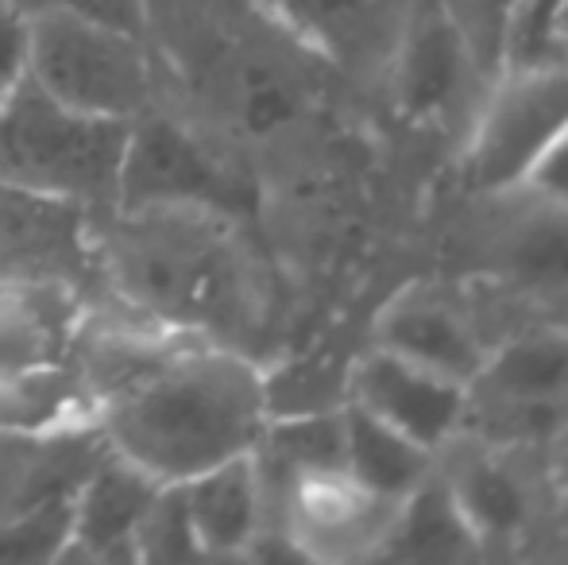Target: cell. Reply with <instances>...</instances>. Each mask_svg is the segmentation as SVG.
<instances>
[{
	"mask_svg": "<svg viewBox=\"0 0 568 565\" xmlns=\"http://www.w3.org/2000/svg\"><path fill=\"white\" fill-rule=\"evenodd\" d=\"M90 418L113 453L159 484H182L260 445L271 418L267 372L197 333L93 403Z\"/></svg>",
	"mask_w": 568,
	"mask_h": 565,
	"instance_id": "1",
	"label": "cell"
},
{
	"mask_svg": "<svg viewBox=\"0 0 568 565\" xmlns=\"http://www.w3.org/2000/svg\"><path fill=\"white\" fill-rule=\"evenodd\" d=\"M93 256L98 283L113 299L179 330L217 337L213 325L236 299L229 213L210 205L148 202L98 210Z\"/></svg>",
	"mask_w": 568,
	"mask_h": 565,
	"instance_id": "2",
	"label": "cell"
},
{
	"mask_svg": "<svg viewBox=\"0 0 568 565\" xmlns=\"http://www.w3.org/2000/svg\"><path fill=\"white\" fill-rule=\"evenodd\" d=\"M128 124L78 113L23 78L0 101V182L109 210L120 194Z\"/></svg>",
	"mask_w": 568,
	"mask_h": 565,
	"instance_id": "3",
	"label": "cell"
},
{
	"mask_svg": "<svg viewBox=\"0 0 568 565\" xmlns=\"http://www.w3.org/2000/svg\"><path fill=\"white\" fill-rule=\"evenodd\" d=\"M28 78L62 105L109 121H135L155 105L143 39L67 12L28 16Z\"/></svg>",
	"mask_w": 568,
	"mask_h": 565,
	"instance_id": "4",
	"label": "cell"
},
{
	"mask_svg": "<svg viewBox=\"0 0 568 565\" xmlns=\"http://www.w3.org/2000/svg\"><path fill=\"white\" fill-rule=\"evenodd\" d=\"M568 415V322L518 325L491 341L479 372L468 380L464 426L484 437L546 445Z\"/></svg>",
	"mask_w": 568,
	"mask_h": 565,
	"instance_id": "5",
	"label": "cell"
},
{
	"mask_svg": "<svg viewBox=\"0 0 568 565\" xmlns=\"http://www.w3.org/2000/svg\"><path fill=\"white\" fill-rule=\"evenodd\" d=\"M434 468L484 554L518 551L541 523L554 519L541 445L499 442L460 426L434 453Z\"/></svg>",
	"mask_w": 568,
	"mask_h": 565,
	"instance_id": "6",
	"label": "cell"
},
{
	"mask_svg": "<svg viewBox=\"0 0 568 565\" xmlns=\"http://www.w3.org/2000/svg\"><path fill=\"white\" fill-rule=\"evenodd\" d=\"M484 218L464 241L471 280L530 306H568V210L534 190L479 198Z\"/></svg>",
	"mask_w": 568,
	"mask_h": 565,
	"instance_id": "7",
	"label": "cell"
},
{
	"mask_svg": "<svg viewBox=\"0 0 568 565\" xmlns=\"http://www.w3.org/2000/svg\"><path fill=\"white\" fill-rule=\"evenodd\" d=\"M568 129V67L499 74L471 117L464 190L495 198L518 190L538 155Z\"/></svg>",
	"mask_w": 568,
	"mask_h": 565,
	"instance_id": "8",
	"label": "cell"
},
{
	"mask_svg": "<svg viewBox=\"0 0 568 565\" xmlns=\"http://www.w3.org/2000/svg\"><path fill=\"white\" fill-rule=\"evenodd\" d=\"M263 492L271 519L267 535L283 538L310 562H372L398 507L359 488L344 468L286 476Z\"/></svg>",
	"mask_w": 568,
	"mask_h": 565,
	"instance_id": "9",
	"label": "cell"
},
{
	"mask_svg": "<svg viewBox=\"0 0 568 565\" xmlns=\"http://www.w3.org/2000/svg\"><path fill=\"white\" fill-rule=\"evenodd\" d=\"M93 218L98 210L67 198L0 182V280L70 283L93 294Z\"/></svg>",
	"mask_w": 568,
	"mask_h": 565,
	"instance_id": "10",
	"label": "cell"
},
{
	"mask_svg": "<svg viewBox=\"0 0 568 565\" xmlns=\"http://www.w3.org/2000/svg\"><path fill=\"white\" fill-rule=\"evenodd\" d=\"M210 205L232 213L240 205V186L229 167L205 148L174 117L159 113L155 105L128 124L124 167H120L116 205Z\"/></svg>",
	"mask_w": 568,
	"mask_h": 565,
	"instance_id": "11",
	"label": "cell"
},
{
	"mask_svg": "<svg viewBox=\"0 0 568 565\" xmlns=\"http://www.w3.org/2000/svg\"><path fill=\"white\" fill-rule=\"evenodd\" d=\"M398 105L410 121L449 124L460 113L476 117L487 82L479 78L468 43L442 0H414L390 59Z\"/></svg>",
	"mask_w": 568,
	"mask_h": 565,
	"instance_id": "12",
	"label": "cell"
},
{
	"mask_svg": "<svg viewBox=\"0 0 568 565\" xmlns=\"http://www.w3.org/2000/svg\"><path fill=\"white\" fill-rule=\"evenodd\" d=\"M344 403H356L367 415L383 418L398 434L414 437L434 453L468 418V387L398 353H387L372 341L352 356Z\"/></svg>",
	"mask_w": 568,
	"mask_h": 565,
	"instance_id": "13",
	"label": "cell"
},
{
	"mask_svg": "<svg viewBox=\"0 0 568 565\" xmlns=\"http://www.w3.org/2000/svg\"><path fill=\"white\" fill-rule=\"evenodd\" d=\"M85 310L82 286L0 280V387L74 372Z\"/></svg>",
	"mask_w": 568,
	"mask_h": 565,
	"instance_id": "14",
	"label": "cell"
},
{
	"mask_svg": "<svg viewBox=\"0 0 568 565\" xmlns=\"http://www.w3.org/2000/svg\"><path fill=\"white\" fill-rule=\"evenodd\" d=\"M372 345L406 356V361L434 369L468 387V380L479 372L491 341L479 330L476 314L456 294L442 291L434 283H406L375 314Z\"/></svg>",
	"mask_w": 568,
	"mask_h": 565,
	"instance_id": "15",
	"label": "cell"
},
{
	"mask_svg": "<svg viewBox=\"0 0 568 565\" xmlns=\"http://www.w3.org/2000/svg\"><path fill=\"white\" fill-rule=\"evenodd\" d=\"M159 488L163 484L155 476L105 445L74 488V531H70L67 558L135 562V535Z\"/></svg>",
	"mask_w": 568,
	"mask_h": 565,
	"instance_id": "16",
	"label": "cell"
},
{
	"mask_svg": "<svg viewBox=\"0 0 568 565\" xmlns=\"http://www.w3.org/2000/svg\"><path fill=\"white\" fill-rule=\"evenodd\" d=\"M267 8L341 70H387L410 0H267Z\"/></svg>",
	"mask_w": 568,
	"mask_h": 565,
	"instance_id": "17",
	"label": "cell"
},
{
	"mask_svg": "<svg viewBox=\"0 0 568 565\" xmlns=\"http://www.w3.org/2000/svg\"><path fill=\"white\" fill-rule=\"evenodd\" d=\"M202 558H252L267 538V492L255 453L221 461L179 484Z\"/></svg>",
	"mask_w": 568,
	"mask_h": 565,
	"instance_id": "18",
	"label": "cell"
},
{
	"mask_svg": "<svg viewBox=\"0 0 568 565\" xmlns=\"http://www.w3.org/2000/svg\"><path fill=\"white\" fill-rule=\"evenodd\" d=\"M487 558L464 523L453 492L437 476V468L395 507L383 543L375 546L372 562H406V565H460Z\"/></svg>",
	"mask_w": 568,
	"mask_h": 565,
	"instance_id": "19",
	"label": "cell"
},
{
	"mask_svg": "<svg viewBox=\"0 0 568 565\" xmlns=\"http://www.w3.org/2000/svg\"><path fill=\"white\" fill-rule=\"evenodd\" d=\"M344 423H348V453H344V473L387 504H403L429 473H434V450L418 445L414 437L398 434L383 418L367 415L356 403H344Z\"/></svg>",
	"mask_w": 568,
	"mask_h": 565,
	"instance_id": "20",
	"label": "cell"
},
{
	"mask_svg": "<svg viewBox=\"0 0 568 565\" xmlns=\"http://www.w3.org/2000/svg\"><path fill=\"white\" fill-rule=\"evenodd\" d=\"M252 453L260 465L263 488L298 473H337L344 468V453H348L344 407L271 415Z\"/></svg>",
	"mask_w": 568,
	"mask_h": 565,
	"instance_id": "21",
	"label": "cell"
},
{
	"mask_svg": "<svg viewBox=\"0 0 568 565\" xmlns=\"http://www.w3.org/2000/svg\"><path fill=\"white\" fill-rule=\"evenodd\" d=\"M74 531V488L47 492L0 519V562H62Z\"/></svg>",
	"mask_w": 568,
	"mask_h": 565,
	"instance_id": "22",
	"label": "cell"
},
{
	"mask_svg": "<svg viewBox=\"0 0 568 565\" xmlns=\"http://www.w3.org/2000/svg\"><path fill=\"white\" fill-rule=\"evenodd\" d=\"M565 0H515L503 31V70L499 74H523V70H557L565 62Z\"/></svg>",
	"mask_w": 568,
	"mask_h": 565,
	"instance_id": "23",
	"label": "cell"
},
{
	"mask_svg": "<svg viewBox=\"0 0 568 565\" xmlns=\"http://www.w3.org/2000/svg\"><path fill=\"white\" fill-rule=\"evenodd\" d=\"M202 558L194 543V531H190V515L182 504L179 484H163L159 496L151 500L148 515L140 523V535H135V562H186Z\"/></svg>",
	"mask_w": 568,
	"mask_h": 565,
	"instance_id": "24",
	"label": "cell"
},
{
	"mask_svg": "<svg viewBox=\"0 0 568 565\" xmlns=\"http://www.w3.org/2000/svg\"><path fill=\"white\" fill-rule=\"evenodd\" d=\"M442 4L468 43L479 78L491 85L503 70V31H507V16L515 0H442Z\"/></svg>",
	"mask_w": 568,
	"mask_h": 565,
	"instance_id": "25",
	"label": "cell"
},
{
	"mask_svg": "<svg viewBox=\"0 0 568 565\" xmlns=\"http://www.w3.org/2000/svg\"><path fill=\"white\" fill-rule=\"evenodd\" d=\"M20 12H67L78 20L105 23V28L128 31L135 39H148L151 12L148 0H12Z\"/></svg>",
	"mask_w": 568,
	"mask_h": 565,
	"instance_id": "26",
	"label": "cell"
},
{
	"mask_svg": "<svg viewBox=\"0 0 568 565\" xmlns=\"http://www.w3.org/2000/svg\"><path fill=\"white\" fill-rule=\"evenodd\" d=\"M54 434V430H51ZM47 434L31 437H0V519H4L12 507H20L28 500L31 473H36L39 450H43Z\"/></svg>",
	"mask_w": 568,
	"mask_h": 565,
	"instance_id": "27",
	"label": "cell"
},
{
	"mask_svg": "<svg viewBox=\"0 0 568 565\" xmlns=\"http://www.w3.org/2000/svg\"><path fill=\"white\" fill-rule=\"evenodd\" d=\"M28 78V12L0 0V101Z\"/></svg>",
	"mask_w": 568,
	"mask_h": 565,
	"instance_id": "28",
	"label": "cell"
},
{
	"mask_svg": "<svg viewBox=\"0 0 568 565\" xmlns=\"http://www.w3.org/2000/svg\"><path fill=\"white\" fill-rule=\"evenodd\" d=\"M523 190H534V194L549 198V202L568 210V129L538 155V163L526 174Z\"/></svg>",
	"mask_w": 568,
	"mask_h": 565,
	"instance_id": "29",
	"label": "cell"
},
{
	"mask_svg": "<svg viewBox=\"0 0 568 565\" xmlns=\"http://www.w3.org/2000/svg\"><path fill=\"white\" fill-rule=\"evenodd\" d=\"M541 468H546L549 500H554V519L568 523V415L541 445Z\"/></svg>",
	"mask_w": 568,
	"mask_h": 565,
	"instance_id": "30",
	"label": "cell"
},
{
	"mask_svg": "<svg viewBox=\"0 0 568 565\" xmlns=\"http://www.w3.org/2000/svg\"><path fill=\"white\" fill-rule=\"evenodd\" d=\"M561 28H565V62H568V0H565V16H561Z\"/></svg>",
	"mask_w": 568,
	"mask_h": 565,
	"instance_id": "31",
	"label": "cell"
}]
</instances>
